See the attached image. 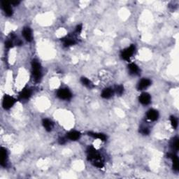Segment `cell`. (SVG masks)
I'll return each instance as SVG.
<instances>
[{"mask_svg": "<svg viewBox=\"0 0 179 179\" xmlns=\"http://www.w3.org/2000/svg\"><path fill=\"white\" fill-rule=\"evenodd\" d=\"M88 160L92 162L94 166L99 168H102L104 167L102 157L99 153L96 151V149L93 147H89L88 149Z\"/></svg>", "mask_w": 179, "mask_h": 179, "instance_id": "cell-1", "label": "cell"}, {"mask_svg": "<svg viewBox=\"0 0 179 179\" xmlns=\"http://www.w3.org/2000/svg\"><path fill=\"white\" fill-rule=\"evenodd\" d=\"M32 73L34 81H40L41 78V67L40 63L37 59H33L32 62Z\"/></svg>", "mask_w": 179, "mask_h": 179, "instance_id": "cell-2", "label": "cell"}, {"mask_svg": "<svg viewBox=\"0 0 179 179\" xmlns=\"http://www.w3.org/2000/svg\"><path fill=\"white\" fill-rule=\"evenodd\" d=\"M135 50H136V47L134 45H131L125 49L122 50L120 53L121 58L124 60H129L130 57L134 54Z\"/></svg>", "mask_w": 179, "mask_h": 179, "instance_id": "cell-3", "label": "cell"}, {"mask_svg": "<svg viewBox=\"0 0 179 179\" xmlns=\"http://www.w3.org/2000/svg\"><path fill=\"white\" fill-rule=\"evenodd\" d=\"M57 96L62 100H69L71 98L72 94L67 88H60L57 92Z\"/></svg>", "mask_w": 179, "mask_h": 179, "instance_id": "cell-4", "label": "cell"}, {"mask_svg": "<svg viewBox=\"0 0 179 179\" xmlns=\"http://www.w3.org/2000/svg\"><path fill=\"white\" fill-rule=\"evenodd\" d=\"M16 102V99H14L13 97L9 95H5L4 97L3 102H2V106L4 109H9L12 107L15 104Z\"/></svg>", "mask_w": 179, "mask_h": 179, "instance_id": "cell-5", "label": "cell"}, {"mask_svg": "<svg viewBox=\"0 0 179 179\" xmlns=\"http://www.w3.org/2000/svg\"><path fill=\"white\" fill-rule=\"evenodd\" d=\"M151 85V81L148 79H143L137 84L138 90H144L148 88Z\"/></svg>", "mask_w": 179, "mask_h": 179, "instance_id": "cell-6", "label": "cell"}, {"mask_svg": "<svg viewBox=\"0 0 179 179\" xmlns=\"http://www.w3.org/2000/svg\"><path fill=\"white\" fill-rule=\"evenodd\" d=\"M1 8L6 16H11L13 15V9L11 6V3L6 1H1Z\"/></svg>", "mask_w": 179, "mask_h": 179, "instance_id": "cell-7", "label": "cell"}, {"mask_svg": "<svg viewBox=\"0 0 179 179\" xmlns=\"http://www.w3.org/2000/svg\"><path fill=\"white\" fill-rule=\"evenodd\" d=\"M139 102L143 105H148L151 102V97L147 93H143L142 95L139 96Z\"/></svg>", "mask_w": 179, "mask_h": 179, "instance_id": "cell-8", "label": "cell"}, {"mask_svg": "<svg viewBox=\"0 0 179 179\" xmlns=\"http://www.w3.org/2000/svg\"><path fill=\"white\" fill-rule=\"evenodd\" d=\"M23 35L25 39L28 42H31L33 39V36H32V30L29 27H26L23 29Z\"/></svg>", "mask_w": 179, "mask_h": 179, "instance_id": "cell-9", "label": "cell"}, {"mask_svg": "<svg viewBox=\"0 0 179 179\" xmlns=\"http://www.w3.org/2000/svg\"><path fill=\"white\" fill-rule=\"evenodd\" d=\"M146 117L151 121H155L158 119L159 113L155 109H150L146 113Z\"/></svg>", "mask_w": 179, "mask_h": 179, "instance_id": "cell-10", "label": "cell"}, {"mask_svg": "<svg viewBox=\"0 0 179 179\" xmlns=\"http://www.w3.org/2000/svg\"><path fill=\"white\" fill-rule=\"evenodd\" d=\"M113 94H114V90L111 88H106L102 90L101 96L104 99H110L111 97H113Z\"/></svg>", "mask_w": 179, "mask_h": 179, "instance_id": "cell-11", "label": "cell"}, {"mask_svg": "<svg viewBox=\"0 0 179 179\" xmlns=\"http://www.w3.org/2000/svg\"><path fill=\"white\" fill-rule=\"evenodd\" d=\"M62 41L65 47H69L76 43V39L73 37H67L62 39Z\"/></svg>", "mask_w": 179, "mask_h": 179, "instance_id": "cell-12", "label": "cell"}, {"mask_svg": "<svg viewBox=\"0 0 179 179\" xmlns=\"http://www.w3.org/2000/svg\"><path fill=\"white\" fill-rule=\"evenodd\" d=\"M20 97L22 99H28L31 97L32 90L30 88H25L20 93Z\"/></svg>", "mask_w": 179, "mask_h": 179, "instance_id": "cell-13", "label": "cell"}, {"mask_svg": "<svg viewBox=\"0 0 179 179\" xmlns=\"http://www.w3.org/2000/svg\"><path fill=\"white\" fill-rule=\"evenodd\" d=\"M42 125L45 129L48 132H50L53 128V123L49 119H43L42 121Z\"/></svg>", "mask_w": 179, "mask_h": 179, "instance_id": "cell-14", "label": "cell"}, {"mask_svg": "<svg viewBox=\"0 0 179 179\" xmlns=\"http://www.w3.org/2000/svg\"><path fill=\"white\" fill-rule=\"evenodd\" d=\"M7 151L6 148L1 147V165L2 167H5L6 166V160H7Z\"/></svg>", "mask_w": 179, "mask_h": 179, "instance_id": "cell-15", "label": "cell"}, {"mask_svg": "<svg viewBox=\"0 0 179 179\" xmlns=\"http://www.w3.org/2000/svg\"><path fill=\"white\" fill-rule=\"evenodd\" d=\"M128 69H129V73L132 74V75H137V74H139V71H140L139 67L135 63H130L128 65Z\"/></svg>", "mask_w": 179, "mask_h": 179, "instance_id": "cell-16", "label": "cell"}, {"mask_svg": "<svg viewBox=\"0 0 179 179\" xmlns=\"http://www.w3.org/2000/svg\"><path fill=\"white\" fill-rule=\"evenodd\" d=\"M88 135H89L90 137H93V138L95 139H99V140L103 141V142H104V141L106 140V139H107V137L106 136L105 134H104L102 133H95V132H88Z\"/></svg>", "mask_w": 179, "mask_h": 179, "instance_id": "cell-17", "label": "cell"}, {"mask_svg": "<svg viewBox=\"0 0 179 179\" xmlns=\"http://www.w3.org/2000/svg\"><path fill=\"white\" fill-rule=\"evenodd\" d=\"M169 158L171 159L173 162V169L175 170V171H178V157L176 156V155L174 154H169Z\"/></svg>", "mask_w": 179, "mask_h": 179, "instance_id": "cell-18", "label": "cell"}, {"mask_svg": "<svg viewBox=\"0 0 179 179\" xmlns=\"http://www.w3.org/2000/svg\"><path fill=\"white\" fill-rule=\"evenodd\" d=\"M68 138L71 141H76L78 139H80L81 133L77 131H71L68 133L67 134Z\"/></svg>", "mask_w": 179, "mask_h": 179, "instance_id": "cell-19", "label": "cell"}, {"mask_svg": "<svg viewBox=\"0 0 179 179\" xmlns=\"http://www.w3.org/2000/svg\"><path fill=\"white\" fill-rule=\"evenodd\" d=\"M81 83H82V84L85 86L87 88H93L94 87V85L93 83H92V81L89 80L88 79H87L86 77H82L81 79Z\"/></svg>", "mask_w": 179, "mask_h": 179, "instance_id": "cell-20", "label": "cell"}, {"mask_svg": "<svg viewBox=\"0 0 179 179\" xmlns=\"http://www.w3.org/2000/svg\"><path fill=\"white\" fill-rule=\"evenodd\" d=\"M170 121H171V125L172 126V127L174 129H176L177 127H178V120L175 116H171V118H170Z\"/></svg>", "mask_w": 179, "mask_h": 179, "instance_id": "cell-21", "label": "cell"}, {"mask_svg": "<svg viewBox=\"0 0 179 179\" xmlns=\"http://www.w3.org/2000/svg\"><path fill=\"white\" fill-rule=\"evenodd\" d=\"M171 146H172L173 149L178 151L179 148V142H178V137H176L173 139L172 143H171Z\"/></svg>", "mask_w": 179, "mask_h": 179, "instance_id": "cell-22", "label": "cell"}, {"mask_svg": "<svg viewBox=\"0 0 179 179\" xmlns=\"http://www.w3.org/2000/svg\"><path fill=\"white\" fill-rule=\"evenodd\" d=\"M115 93H116L118 95H122L124 93V87L122 86H117L115 88Z\"/></svg>", "mask_w": 179, "mask_h": 179, "instance_id": "cell-23", "label": "cell"}, {"mask_svg": "<svg viewBox=\"0 0 179 179\" xmlns=\"http://www.w3.org/2000/svg\"><path fill=\"white\" fill-rule=\"evenodd\" d=\"M139 132H140L144 135H148V134H149V133H150L149 129H148V127H142L140 128Z\"/></svg>", "mask_w": 179, "mask_h": 179, "instance_id": "cell-24", "label": "cell"}, {"mask_svg": "<svg viewBox=\"0 0 179 179\" xmlns=\"http://www.w3.org/2000/svg\"><path fill=\"white\" fill-rule=\"evenodd\" d=\"M13 46V41L11 40L6 41V42L5 43V46H6L7 48H12Z\"/></svg>", "mask_w": 179, "mask_h": 179, "instance_id": "cell-25", "label": "cell"}, {"mask_svg": "<svg viewBox=\"0 0 179 179\" xmlns=\"http://www.w3.org/2000/svg\"><path fill=\"white\" fill-rule=\"evenodd\" d=\"M81 30H82V25H79L76 27V32L79 34V33H80V32H81Z\"/></svg>", "mask_w": 179, "mask_h": 179, "instance_id": "cell-26", "label": "cell"}, {"mask_svg": "<svg viewBox=\"0 0 179 179\" xmlns=\"http://www.w3.org/2000/svg\"><path fill=\"white\" fill-rule=\"evenodd\" d=\"M65 142H66V141H65V139L64 138H59V143L60 144H64Z\"/></svg>", "mask_w": 179, "mask_h": 179, "instance_id": "cell-27", "label": "cell"}, {"mask_svg": "<svg viewBox=\"0 0 179 179\" xmlns=\"http://www.w3.org/2000/svg\"><path fill=\"white\" fill-rule=\"evenodd\" d=\"M20 3L19 1H13L11 2V4H13V5H15V6H16V5H18V4Z\"/></svg>", "mask_w": 179, "mask_h": 179, "instance_id": "cell-28", "label": "cell"}]
</instances>
